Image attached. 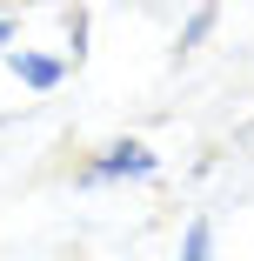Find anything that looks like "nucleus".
<instances>
[{
  "label": "nucleus",
  "mask_w": 254,
  "mask_h": 261,
  "mask_svg": "<svg viewBox=\"0 0 254 261\" xmlns=\"http://www.w3.org/2000/svg\"><path fill=\"white\" fill-rule=\"evenodd\" d=\"M121 174H154V154H147L140 141H121V147H107V161H94L80 181L100 188V181H121Z\"/></svg>",
  "instance_id": "obj_1"
},
{
  "label": "nucleus",
  "mask_w": 254,
  "mask_h": 261,
  "mask_svg": "<svg viewBox=\"0 0 254 261\" xmlns=\"http://www.w3.org/2000/svg\"><path fill=\"white\" fill-rule=\"evenodd\" d=\"M208 27H214V7H208V14H194V20H187V34H181V47H194V40H201V34H208Z\"/></svg>",
  "instance_id": "obj_4"
},
{
  "label": "nucleus",
  "mask_w": 254,
  "mask_h": 261,
  "mask_svg": "<svg viewBox=\"0 0 254 261\" xmlns=\"http://www.w3.org/2000/svg\"><path fill=\"white\" fill-rule=\"evenodd\" d=\"M208 248H214V228H208V221H194L187 241H181V261H208Z\"/></svg>",
  "instance_id": "obj_3"
},
{
  "label": "nucleus",
  "mask_w": 254,
  "mask_h": 261,
  "mask_svg": "<svg viewBox=\"0 0 254 261\" xmlns=\"http://www.w3.org/2000/svg\"><path fill=\"white\" fill-rule=\"evenodd\" d=\"M0 40H7V20H0Z\"/></svg>",
  "instance_id": "obj_5"
},
{
  "label": "nucleus",
  "mask_w": 254,
  "mask_h": 261,
  "mask_svg": "<svg viewBox=\"0 0 254 261\" xmlns=\"http://www.w3.org/2000/svg\"><path fill=\"white\" fill-rule=\"evenodd\" d=\"M14 74H20L27 87H54V81L67 74V61H40V54H14Z\"/></svg>",
  "instance_id": "obj_2"
}]
</instances>
